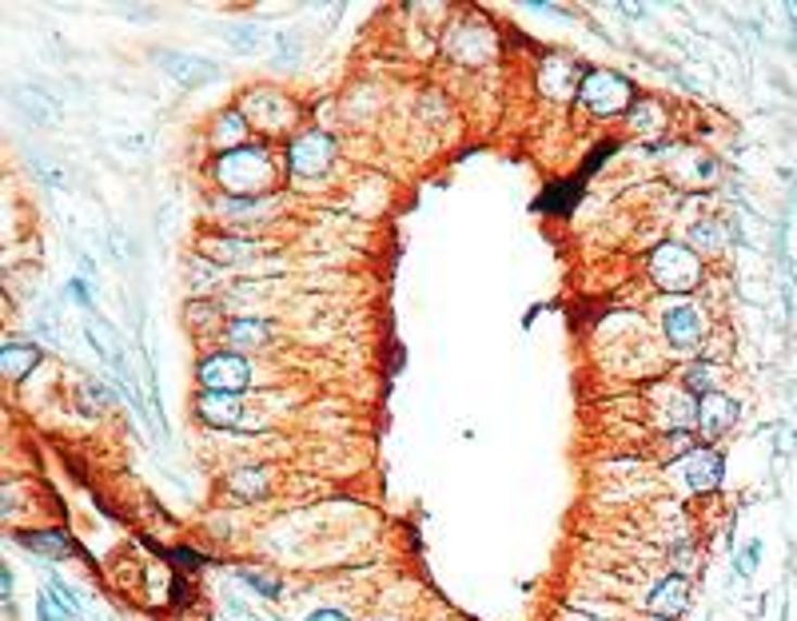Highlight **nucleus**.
I'll return each instance as SVG.
<instances>
[{"label": "nucleus", "mask_w": 797, "mask_h": 621, "mask_svg": "<svg viewBox=\"0 0 797 621\" xmlns=\"http://www.w3.org/2000/svg\"><path fill=\"white\" fill-rule=\"evenodd\" d=\"M211 180L220 183L223 195H240V199H259V195H268L280 180V168H275V159H271V147L268 144H244L228 152V156H216L211 164Z\"/></svg>", "instance_id": "obj_1"}, {"label": "nucleus", "mask_w": 797, "mask_h": 621, "mask_svg": "<svg viewBox=\"0 0 797 621\" xmlns=\"http://www.w3.org/2000/svg\"><path fill=\"white\" fill-rule=\"evenodd\" d=\"M646 271H651V280L658 292L686 295L702 283V256L686 244H658L651 263H646Z\"/></svg>", "instance_id": "obj_2"}, {"label": "nucleus", "mask_w": 797, "mask_h": 621, "mask_svg": "<svg viewBox=\"0 0 797 621\" xmlns=\"http://www.w3.org/2000/svg\"><path fill=\"white\" fill-rule=\"evenodd\" d=\"M578 100H582V108L590 116L610 120V116H626V112L634 108L638 92L622 73H614V68H590L582 88H578Z\"/></svg>", "instance_id": "obj_3"}, {"label": "nucleus", "mask_w": 797, "mask_h": 621, "mask_svg": "<svg viewBox=\"0 0 797 621\" xmlns=\"http://www.w3.org/2000/svg\"><path fill=\"white\" fill-rule=\"evenodd\" d=\"M240 112L247 116L252 132L263 135V140H275V135H287L295 128V100L280 88H247L244 100H240Z\"/></svg>", "instance_id": "obj_4"}, {"label": "nucleus", "mask_w": 797, "mask_h": 621, "mask_svg": "<svg viewBox=\"0 0 797 621\" xmlns=\"http://www.w3.org/2000/svg\"><path fill=\"white\" fill-rule=\"evenodd\" d=\"M335 159V140L327 132H311L295 135L292 144H287V171H292L295 180H319V176H327Z\"/></svg>", "instance_id": "obj_5"}, {"label": "nucleus", "mask_w": 797, "mask_h": 621, "mask_svg": "<svg viewBox=\"0 0 797 621\" xmlns=\"http://www.w3.org/2000/svg\"><path fill=\"white\" fill-rule=\"evenodd\" d=\"M499 49V40H494L491 25L487 21H478V16H466L459 25L451 28V37H447V52H451L459 64H487Z\"/></svg>", "instance_id": "obj_6"}, {"label": "nucleus", "mask_w": 797, "mask_h": 621, "mask_svg": "<svg viewBox=\"0 0 797 621\" xmlns=\"http://www.w3.org/2000/svg\"><path fill=\"white\" fill-rule=\"evenodd\" d=\"M196 378H200V387L204 390H228V394H240V390L252 383V366H247V359L240 351H216L196 366Z\"/></svg>", "instance_id": "obj_7"}, {"label": "nucleus", "mask_w": 797, "mask_h": 621, "mask_svg": "<svg viewBox=\"0 0 797 621\" xmlns=\"http://www.w3.org/2000/svg\"><path fill=\"white\" fill-rule=\"evenodd\" d=\"M663 335L674 351H690L706 339V319L694 303H670L663 311Z\"/></svg>", "instance_id": "obj_8"}, {"label": "nucleus", "mask_w": 797, "mask_h": 621, "mask_svg": "<svg viewBox=\"0 0 797 621\" xmlns=\"http://www.w3.org/2000/svg\"><path fill=\"white\" fill-rule=\"evenodd\" d=\"M737 423V402L722 390H714V394H702L694 402V427L706 435V439H722L725 430H734Z\"/></svg>", "instance_id": "obj_9"}, {"label": "nucleus", "mask_w": 797, "mask_h": 621, "mask_svg": "<svg viewBox=\"0 0 797 621\" xmlns=\"http://www.w3.org/2000/svg\"><path fill=\"white\" fill-rule=\"evenodd\" d=\"M156 64L172 76L176 85H184V88L220 80V64L204 61V56H192V52H156Z\"/></svg>", "instance_id": "obj_10"}, {"label": "nucleus", "mask_w": 797, "mask_h": 621, "mask_svg": "<svg viewBox=\"0 0 797 621\" xmlns=\"http://www.w3.org/2000/svg\"><path fill=\"white\" fill-rule=\"evenodd\" d=\"M682 470H686V487L694 494H710V490L722 487V454L714 451V447H694V451L682 454Z\"/></svg>", "instance_id": "obj_11"}, {"label": "nucleus", "mask_w": 797, "mask_h": 621, "mask_svg": "<svg viewBox=\"0 0 797 621\" xmlns=\"http://www.w3.org/2000/svg\"><path fill=\"white\" fill-rule=\"evenodd\" d=\"M582 80H587V73H582V68H578L570 56H547V61H542V68H539V88L551 100L578 96Z\"/></svg>", "instance_id": "obj_12"}, {"label": "nucleus", "mask_w": 797, "mask_h": 621, "mask_svg": "<svg viewBox=\"0 0 797 621\" xmlns=\"http://www.w3.org/2000/svg\"><path fill=\"white\" fill-rule=\"evenodd\" d=\"M196 414L216 430H232L244 418V399L228 394V390H200L196 394Z\"/></svg>", "instance_id": "obj_13"}, {"label": "nucleus", "mask_w": 797, "mask_h": 621, "mask_svg": "<svg viewBox=\"0 0 797 621\" xmlns=\"http://www.w3.org/2000/svg\"><path fill=\"white\" fill-rule=\"evenodd\" d=\"M646 609H651L654 618H670L678 621L682 613L690 609V585L682 573H670L663 582L654 585L651 594H646Z\"/></svg>", "instance_id": "obj_14"}, {"label": "nucleus", "mask_w": 797, "mask_h": 621, "mask_svg": "<svg viewBox=\"0 0 797 621\" xmlns=\"http://www.w3.org/2000/svg\"><path fill=\"white\" fill-rule=\"evenodd\" d=\"M208 144L220 152V156H228V152H235V147L252 144V124H247V116L240 108H223L216 120L208 124Z\"/></svg>", "instance_id": "obj_15"}, {"label": "nucleus", "mask_w": 797, "mask_h": 621, "mask_svg": "<svg viewBox=\"0 0 797 621\" xmlns=\"http://www.w3.org/2000/svg\"><path fill=\"white\" fill-rule=\"evenodd\" d=\"M223 339H228V351H252V347H263L271 339V323L256 315L228 319L223 323Z\"/></svg>", "instance_id": "obj_16"}, {"label": "nucleus", "mask_w": 797, "mask_h": 621, "mask_svg": "<svg viewBox=\"0 0 797 621\" xmlns=\"http://www.w3.org/2000/svg\"><path fill=\"white\" fill-rule=\"evenodd\" d=\"M228 490H232L235 499H244V502L263 499V494L271 490V470H268V466H240V470H232V475H228Z\"/></svg>", "instance_id": "obj_17"}, {"label": "nucleus", "mask_w": 797, "mask_h": 621, "mask_svg": "<svg viewBox=\"0 0 797 621\" xmlns=\"http://www.w3.org/2000/svg\"><path fill=\"white\" fill-rule=\"evenodd\" d=\"M37 363H40V347H33V342H9L0 351V366H4L9 378H25Z\"/></svg>", "instance_id": "obj_18"}, {"label": "nucleus", "mask_w": 797, "mask_h": 621, "mask_svg": "<svg viewBox=\"0 0 797 621\" xmlns=\"http://www.w3.org/2000/svg\"><path fill=\"white\" fill-rule=\"evenodd\" d=\"M21 542H25L28 549H40L44 558H68L73 554V542H68V534L64 530H40V534H21Z\"/></svg>", "instance_id": "obj_19"}, {"label": "nucleus", "mask_w": 797, "mask_h": 621, "mask_svg": "<svg viewBox=\"0 0 797 621\" xmlns=\"http://www.w3.org/2000/svg\"><path fill=\"white\" fill-rule=\"evenodd\" d=\"M630 116V128H634L638 135H658L666 124V112L654 104V100H634V108L626 112Z\"/></svg>", "instance_id": "obj_20"}, {"label": "nucleus", "mask_w": 797, "mask_h": 621, "mask_svg": "<svg viewBox=\"0 0 797 621\" xmlns=\"http://www.w3.org/2000/svg\"><path fill=\"white\" fill-rule=\"evenodd\" d=\"M682 383H686L690 394H714L718 390V366L714 363H690L686 375H682Z\"/></svg>", "instance_id": "obj_21"}, {"label": "nucleus", "mask_w": 797, "mask_h": 621, "mask_svg": "<svg viewBox=\"0 0 797 621\" xmlns=\"http://www.w3.org/2000/svg\"><path fill=\"white\" fill-rule=\"evenodd\" d=\"M204 251H208L211 263L220 268V263H235V259H244L252 247H247V244H235V235H211L208 244H204Z\"/></svg>", "instance_id": "obj_22"}, {"label": "nucleus", "mask_w": 797, "mask_h": 621, "mask_svg": "<svg viewBox=\"0 0 797 621\" xmlns=\"http://www.w3.org/2000/svg\"><path fill=\"white\" fill-rule=\"evenodd\" d=\"M690 240H694V247H698V251H714V247L722 244V240H718V228H714V223H698V228L690 232Z\"/></svg>", "instance_id": "obj_23"}, {"label": "nucleus", "mask_w": 797, "mask_h": 621, "mask_svg": "<svg viewBox=\"0 0 797 621\" xmlns=\"http://www.w3.org/2000/svg\"><path fill=\"white\" fill-rule=\"evenodd\" d=\"M228 37H232L235 44H244V49H256L263 33H259V25H247V28H228Z\"/></svg>", "instance_id": "obj_24"}, {"label": "nucleus", "mask_w": 797, "mask_h": 621, "mask_svg": "<svg viewBox=\"0 0 797 621\" xmlns=\"http://www.w3.org/2000/svg\"><path fill=\"white\" fill-rule=\"evenodd\" d=\"M244 582L259 585V594H268V597H275V594H280V582H275V578H268V573L244 570Z\"/></svg>", "instance_id": "obj_25"}, {"label": "nucleus", "mask_w": 797, "mask_h": 621, "mask_svg": "<svg viewBox=\"0 0 797 621\" xmlns=\"http://www.w3.org/2000/svg\"><path fill=\"white\" fill-rule=\"evenodd\" d=\"M758 554H761V542H749V546L742 549V561H737V570H742V573H754V566H758Z\"/></svg>", "instance_id": "obj_26"}, {"label": "nucleus", "mask_w": 797, "mask_h": 621, "mask_svg": "<svg viewBox=\"0 0 797 621\" xmlns=\"http://www.w3.org/2000/svg\"><path fill=\"white\" fill-rule=\"evenodd\" d=\"M307 621H351V618H347V613H339V609H316V613H311Z\"/></svg>", "instance_id": "obj_27"}, {"label": "nucleus", "mask_w": 797, "mask_h": 621, "mask_svg": "<svg viewBox=\"0 0 797 621\" xmlns=\"http://www.w3.org/2000/svg\"><path fill=\"white\" fill-rule=\"evenodd\" d=\"M68 295H76V299H80V307H88V292H85V283H68Z\"/></svg>", "instance_id": "obj_28"}, {"label": "nucleus", "mask_w": 797, "mask_h": 621, "mask_svg": "<svg viewBox=\"0 0 797 621\" xmlns=\"http://www.w3.org/2000/svg\"><path fill=\"white\" fill-rule=\"evenodd\" d=\"M654 621H670V618H654Z\"/></svg>", "instance_id": "obj_29"}, {"label": "nucleus", "mask_w": 797, "mask_h": 621, "mask_svg": "<svg viewBox=\"0 0 797 621\" xmlns=\"http://www.w3.org/2000/svg\"><path fill=\"white\" fill-rule=\"evenodd\" d=\"M375 621H383V618H375Z\"/></svg>", "instance_id": "obj_30"}]
</instances>
